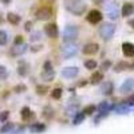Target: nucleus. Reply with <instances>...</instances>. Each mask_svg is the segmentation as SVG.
<instances>
[{
    "label": "nucleus",
    "instance_id": "1",
    "mask_svg": "<svg viewBox=\"0 0 134 134\" xmlns=\"http://www.w3.org/2000/svg\"><path fill=\"white\" fill-rule=\"evenodd\" d=\"M66 9L71 12L72 15H76V16H81L83 15V12L86 11L87 5L83 0H69V2H66Z\"/></svg>",
    "mask_w": 134,
    "mask_h": 134
},
{
    "label": "nucleus",
    "instance_id": "2",
    "mask_svg": "<svg viewBox=\"0 0 134 134\" xmlns=\"http://www.w3.org/2000/svg\"><path fill=\"white\" fill-rule=\"evenodd\" d=\"M114 32H115V26L113 23H103L99 27V35L105 40H109L113 38Z\"/></svg>",
    "mask_w": 134,
    "mask_h": 134
},
{
    "label": "nucleus",
    "instance_id": "3",
    "mask_svg": "<svg viewBox=\"0 0 134 134\" xmlns=\"http://www.w3.org/2000/svg\"><path fill=\"white\" fill-rule=\"evenodd\" d=\"M76 38H78V27L76 26H67L63 31V40L69 43Z\"/></svg>",
    "mask_w": 134,
    "mask_h": 134
},
{
    "label": "nucleus",
    "instance_id": "4",
    "mask_svg": "<svg viewBox=\"0 0 134 134\" xmlns=\"http://www.w3.org/2000/svg\"><path fill=\"white\" fill-rule=\"evenodd\" d=\"M78 48H79L78 44H75L72 42H69V43H66L64 46L62 47V54H63L64 58H71L78 52Z\"/></svg>",
    "mask_w": 134,
    "mask_h": 134
},
{
    "label": "nucleus",
    "instance_id": "5",
    "mask_svg": "<svg viewBox=\"0 0 134 134\" xmlns=\"http://www.w3.org/2000/svg\"><path fill=\"white\" fill-rule=\"evenodd\" d=\"M51 16H52V9H51V7H48V5L40 7V8L36 11V18H38L39 20H48Z\"/></svg>",
    "mask_w": 134,
    "mask_h": 134
},
{
    "label": "nucleus",
    "instance_id": "6",
    "mask_svg": "<svg viewBox=\"0 0 134 134\" xmlns=\"http://www.w3.org/2000/svg\"><path fill=\"white\" fill-rule=\"evenodd\" d=\"M102 12L100 11H98V9H91L90 12L87 14V16H86V19H87V21L88 23H91V24H98L100 20H102Z\"/></svg>",
    "mask_w": 134,
    "mask_h": 134
},
{
    "label": "nucleus",
    "instance_id": "7",
    "mask_svg": "<svg viewBox=\"0 0 134 134\" xmlns=\"http://www.w3.org/2000/svg\"><path fill=\"white\" fill-rule=\"evenodd\" d=\"M106 14L107 16L111 19V20H115L119 18V9H118V5L115 3H110L106 5Z\"/></svg>",
    "mask_w": 134,
    "mask_h": 134
},
{
    "label": "nucleus",
    "instance_id": "8",
    "mask_svg": "<svg viewBox=\"0 0 134 134\" xmlns=\"http://www.w3.org/2000/svg\"><path fill=\"white\" fill-rule=\"evenodd\" d=\"M44 32H46V35H47L48 38H52V39L58 38V35H59L58 27H57V24H55V23L47 24L46 27H44Z\"/></svg>",
    "mask_w": 134,
    "mask_h": 134
},
{
    "label": "nucleus",
    "instance_id": "9",
    "mask_svg": "<svg viewBox=\"0 0 134 134\" xmlns=\"http://www.w3.org/2000/svg\"><path fill=\"white\" fill-rule=\"evenodd\" d=\"M122 52L126 58H134V44L130 42L122 43Z\"/></svg>",
    "mask_w": 134,
    "mask_h": 134
},
{
    "label": "nucleus",
    "instance_id": "10",
    "mask_svg": "<svg viewBox=\"0 0 134 134\" xmlns=\"http://www.w3.org/2000/svg\"><path fill=\"white\" fill-rule=\"evenodd\" d=\"M27 48H28L27 44L26 43H21V44H19V46H14V48H11L9 54L12 55V57H19V55L24 54L27 51Z\"/></svg>",
    "mask_w": 134,
    "mask_h": 134
},
{
    "label": "nucleus",
    "instance_id": "11",
    "mask_svg": "<svg viewBox=\"0 0 134 134\" xmlns=\"http://www.w3.org/2000/svg\"><path fill=\"white\" fill-rule=\"evenodd\" d=\"M98 50H99V46L97 43H87L83 47V54L85 55H94L98 52Z\"/></svg>",
    "mask_w": 134,
    "mask_h": 134
},
{
    "label": "nucleus",
    "instance_id": "12",
    "mask_svg": "<svg viewBox=\"0 0 134 134\" xmlns=\"http://www.w3.org/2000/svg\"><path fill=\"white\" fill-rule=\"evenodd\" d=\"M79 70H78V67H66V69L62 70V76L64 78H74L78 75Z\"/></svg>",
    "mask_w": 134,
    "mask_h": 134
},
{
    "label": "nucleus",
    "instance_id": "13",
    "mask_svg": "<svg viewBox=\"0 0 134 134\" xmlns=\"http://www.w3.org/2000/svg\"><path fill=\"white\" fill-rule=\"evenodd\" d=\"M133 87H134V81L133 79H126L124 83L121 85V88H119V91L122 94H127L133 90Z\"/></svg>",
    "mask_w": 134,
    "mask_h": 134
},
{
    "label": "nucleus",
    "instance_id": "14",
    "mask_svg": "<svg viewBox=\"0 0 134 134\" xmlns=\"http://www.w3.org/2000/svg\"><path fill=\"white\" fill-rule=\"evenodd\" d=\"M28 70H30V66L26 60H20L19 64H18V74L20 76H26L28 74Z\"/></svg>",
    "mask_w": 134,
    "mask_h": 134
},
{
    "label": "nucleus",
    "instance_id": "15",
    "mask_svg": "<svg viewBox=\"0 0 134 134\" xmlns=\"http://www.w3.org/2000/svg\"><path fill=\"white\" fill-rule=\"evenodd\" d=\"M121 14H122V16H125V18L133 15V14H134V4H131V3H125L124 7H122V9H121Z\"/></svg>",
    "mask_w": 134,
    "mask_h": 134
},
{
    "label": "nucleus",
    "instance_id": "16",
    "mask_svg": "<svg viewBox=\"0 0 134 134\" xmlns=\"http://www.w3.org/2000/svg\"><path fill=\"white\" fill-rule=\"evenodd\" d=\"M100 91H102V94L105 95H110L111 93L114 91V85L113 82H105L102 85V87H100Z\"/></svg>",
    "mask_w": 134,
    "mask_h": 134
},
{
    "label": "nucleus",
    "instance_id": "17",
    "mask_svg": "<svg viewBox=\"0 0 134 134\" xmlns=\"http://www.w3.org/2000/svg\"><path fill=\"white\" fill-rule=\"evenodd\" d=\"M111 109H114V106L111 105L110 102H107V100H105V102H100V105L98 106V110L100 111V113H109Z\"/></svg>",
    "mask_w": 134,
    "mask_h": 134
},
{
    "label": "nucleus",
    "instance_id": "18",
    "mask_svg": "<svg viewBox=\"0 0 134 134\" xmlns=\"http://www.w3.org/2000/svg\"><path fill=\"white\" fill-rule=\"evenodd\" d=\"M7 20H8L12 26H16V24L20 23V16L16 15V14H14V12H8V15H7Z\"/></svg>",
    "mask_w": 134,
    "mask_h": 134
},
{
    "label": "nucleus",
    "instance_id": "19",
    "mask_svg": "<svg viewBox=\"0 0 134 134\" xmlns=\"http://www.w3.org/2000/svg\"><path fill=\"white\" fill-rule=\"evenodd\" d=\"M54 76H55V71H54V70H44V71L42 72V79L46 81V82L52 81Z\"/></svg>",
    "mask_w": 134,
    "mask_h": 134
},
{
    "label": "nucleus",
    "instance_id": "20",
    "mask_svg": "<svg viewBox=\"0 0 134 134\" xmlns=\"http://www.w3.org/2000/svg\"><path fill=\"white\" fill-rule=\"evenodd\" d=\"M103 79V74L100 72V71H95L93 75H91V83L93 85H98V83H100V81Z\"/></svg>",
    "mask_w": 134,
    "mask_h": 134
},
{
    "label": "nucleus",
    "instance_id": "21",
    "mask_svg": "<svg viewBox=\"0 0 134 134\" xmlns=\"http://www.w3.org/2000/svg\"><path fill=\"white\" fill-rule=\"evenodd\" d=\"M46 130V126H44L43 124H32L30 126V131L31 133H42Z\"/></svg>",
    "mask_w": 134,
    "mask_h": 134
},
{
    "label": "nucleus",
    "instance_id": "22",
    "mask_svg": "<svg viewBox=\"0 0 134 134\" xmlns=\"http://www.w3.org/2000/svg\"><path fill=\"white\" fill-rule=\"evenodd\" d=\"M35 115H34V113L30 110V107H23L21 109V118H23L24 121L30 119V118H34Z\"/></svg>",
    "mask_w": 134,
    "mask_h": 134
},
{
    "label": "nucleus",
    "instance_id": "23",
    "mask_svg": "<svg viewBox=\"0 0 134 134\" xmlns=\"http://www.w3.org/2000/svg\"><path fill=\"white\" fill-rule=\"evenodd\" d=\"M114 111L117 114H127L129 107L126 105H117V106H114Z\"/></svg>",
    "mask_w": 134,
    "mask_h": 134
},
{
    "label": "nucleus",
    "instance_id": "24",
    "mask_svg": "<svg viewBox=\"0 0 134 134\" xmlns=\"http://www.w3.org/2000/svg\"><path fill=\"white\" fill-rule=\"evenodd\" d=\"M97 66H98V63H97L94 59H87V60L85 62V67H86L87 70H95Z\"/></svg>",
    "mask_w": 134,
    "mask_h": 134
},
{
    "label": "nucleus",
    "instance_id": "25",
    "mask_svg": "<svg viewBox=\"0 0 134 134\" xmlns=\"http://www.w3.org/2000/svg\"><path fill=\"white\" fill-rule=\"evenodd\" d=\"M129 67H130V66H129L126 62H119V63H117V64H115V67H114V71L119 72V71H124V70L129 69Z\"/></svg>",
    "mask_w": 134,
    "mask_h": 134
},
{
    "label": "nucleus",
    "instance_id": "26",
    "mask_svg": "<svg viewBox=\"0 0 134 134\" xmlns=\"http://www.w3.org/2000/svg\"><path fill=\"white\" fill-rule=\"evenodd\" d=\"M7 78H8V70L5 69L4 66L0 64V79H2V81H5Z\"/></svg>",
    "mask_w": 134,
    "mask_h": 134
},
{
    "label": "nucleus",
    "instance_id": "27",
    "mask_svg": "<svg viewBox=\"0 0 134 134\" xmlns=\"http://www.w3.org/2000/svg\"><path fill=\"white\" fill-rule=\"evenodd\" d=\"M95 110H97V107H95L94 105H88V106H86V107L83 109V113L87 114V115H91V114H94Z\"/></svg>",
    "mask_w": 134,
    "mask_h": 134
},
{
    "label": "nucleus",
    "instance_id": "28",
    "mask_svg": "<svg viewBox=\"0 0 134 134\" xmlns=\"http://www.w3.org/2000/svg\"><path fill=\"white\" fill-rule=\"evenodd\" d=\"M83 121H85V114L81 113V114H76V115H75L72 124H74V125H79V124H82Z\"/></svg>",
    "mask_w": 134,
    "mask_h": 134
},
{
    "label": "nucleus",
    "instance_id": "29",
    "mask_svg": "<svg viewBox=\"0 0 134 134\" xmlns=\"http://www.w3.org/2000/svg\"><path fill=\"white\" fill-rule=\"evenodd\" d=\"M40 38H42V32H40V31H35V32L31 34L30 40H31V42H36V40H40Z\"/></svg>",
    "mask_w": 134,
    "mask_h": 134
},
{
    "label": "nucleus",
    "instance_id": "30",
    "mask_svg": "<svg viewBox=\"0 0 134 134\" xmlns=\"http://www.w3.org/2000/svg\"><path fill=\"white\" fill-rule=\"evenodd\" d=\"M51 97L54 99H59L62 97V88H54V90L51 91Z\"/></svg>",
    "mask_w": 134,
    "mask_h": 134
},
{
    "label": "nucleus",
    "instance_id": "31",
    "mask_svg": "<svg viewBox=\"0 0 134 134\" xmlns=\"http://www.w3.org/2000/svg\"><path fill=\"white\" fill-rule=\"evenodd\" d=\"M48 91V87L47 86H36V93L39 94V95H44V94H46Z\"/></svg>",
    "mask_w": 134,
    "mask_h": 134
},
{
    "label": "nucleus",
    "instance_id": "32",
    "mask_svg": "<svg viewBox=\"0 0 134 134\" xmlns=\"http://www.w3.org/2000/svg\"><path fill=\"white\" fill-rule=\"evenodd\" d=\"M8 40V36L4 31H0V46H4Z\"/></svg>",
    "mask_w": 134,
    "mask_h": 134
},
{
    "label": "nucleus",
    "instance_id": "33",
    "mask_svg": "<svg viewBox=\"0 0 134 134\" xmlns=\"http://www.w3.org/2000/svg\"><path fill=\"white\" fill-rule=\"evenodd\" d=\"M12 127H14V125H12V124H5V125L2 127V130H0V131H2V133H7V131H9Z\"/></svg>",
    "mask_w": 134,
    "mask_h": 134
},
{
    "label": "nucleus",
    "instance_id": "34",
    "mask_svg": "<svg viewBox=\"0 0 134 134\" xmlns=\"http://www.w3.org/2000/svg\"><path fill=\"white\" fill-rule=\"evenodd\" d=\"M110 66H111V62H110V60H106V62H103V63H102L100 69H102L103 71H106V70H109V69H110Z\"/></svg>",
    "mask_w": 134,
    "mask_h": 134
},
{
    "label": "nucleus",
    "instance_id": "35",
    "mask_svg": "<svg viewBox=\"0 0 134 134\" xmlns=\"http://www.w3.org/2000/svg\"><path fill=\"white\" fill-rule=\"evenodd\" d=\"M26 86L24 85H19V86H16L15 87V93H23V91H26Z\"/></svg>",
    "mask_w": 134,
    "mask_h": 134
},
{
    "label": "nucleus",
    "instance_id": "36",
    "mask_svg": "<svg viewBox=\"0 0 134 134\" xmlns=\"http://www.w3.org/2000/svg\"><path fill=\"white\" fill-rule=\"evenodd\" d=\"M44 115H46L47 118H48V117H52V115H54L52 109H50V107H46V109H44Z\"/></svg>",
    "mask_w": 134,
    "mask_h": 134
},
{
    "label": "nucleus",
    "instance_id": "37",
    "mask_svg": "<svg viewBox=\"0 0 134 134\" xmlns=\"http://www.w3.org/2000/svg\"><path fill=\"white\" fill-rule=\"evenodd\" d=\"M8 115H9V111H3V113H2V115H0V121H2V122H4V121L8 118Z\"/></svg>",
    "mask_w": 134,
    "mask_h": 134
},
{
    "label": "nucleus",
    "instance_id": "38",
    "mask_svg": "<svg viewBox=\"0 0 134 134\" xmlns=\"http://www.w3.org/2000/svg\"><path fill=\"white\" fill-rule=\"evenodd\" d=\"M21 43H23V36L18 35V36L15 38V46H19V44H21Z\"/></svg>",
    "mask_w": 134,
    "mask_h": 134
},
{
    "label": "nucleus",
    "instance_id": "39",
    "mask_svg": "<svg viewBox=\"0 0 134 134\" xmlns=\"http://www.w3.org/2000/svg\"><path fill=\"white\" fill-rule=\"evenodd\" d=\"M24 30L27 32H30L32 30V21H26V24H24Z\"/></svg>",
    "mask_w": 134,
    "mask_h": 134
},
{
    "label": "nucleus",
    "instance_id": "40",
    "mask_svg": "<svg viewBox=\"0 0 134 134\" xmlns=\"http://www.w3.org/2000/svg\"><path fill=\"white\" fill-rule=\"evenodd\" d=\"M44 70H52V64H51V62H46L44 63Z\"/></svg>",
    "mask_w": 134,
    "mask_h": 134
},
{
    "label": "nucleus",
    "instance_id": "41",
    "mask_svg": "<svg viewBox=\"0 0 134 134\" xmlns=\"http://www.w3.org/2000/svg\"><path fill=\"white\" fill-rule=\"evenodd\" d=\"M127 23H129V26H130L131 28H134V19H130V20L127 21Z\"/></svg>",
    "mask_w": 134,
    "mask_h": 134
},
{
    "label": "nucleus",
    "instance_id": "42",
    "mask_svg": "<svg viewBox=\"0 0 134 134\" xmlns=\"http://www.w3.org/2000/svg\"><path fill=\"white\" fill-rule=\"evenodd\" d=\"M39 50H42V46L39 47V46H35V47H32V51H39Z\"/></svg>",
    "mask_w": 134,
    "mask_h": 134
},
{
    "label": "nucleus",
    "instance_id": "43",
    "mask_svg": "<svg viewBox=\"0 0 134 134\" xmlns=\"http://www.w3.org/2000/svg\"><path fill=\"white\" fill-rule=\"evenodd\" d=\"M2 2H3V3H4V4H8V3H9V2H11V0H2Z\"/></svg>",
    "mask_w": 134,
    "mask_h": 134
},
{
    "label": "nucleus",
    "instance_id": "44",
    "mask_svg": "<svg viewBox=\"0 0 134 134\" xmlns=\"http://www.w3.org/2000/svg\"><path fill=\"white\" fill-rule=\"evenodd\" d=\"M3 21H4V19H3V16H2V15H0V24H2Z\"/></svg>",
    "mask_w": 134,
    "mask_h": 134
},
{
    "label": "nucleus",
    "instance_id": "45",
    "mask_svg": "<svg viewBox=\"0 0 134 134\" xmlns=\"http://www.w3.org/2000/svg\"><path fill=\"white\" fill-rule=\"evenodd\" d=\"M99 2H105V0H99Z\"/></svg>",
    "mask_w": 134,
    "mask_h": 134
}]
</instances>
